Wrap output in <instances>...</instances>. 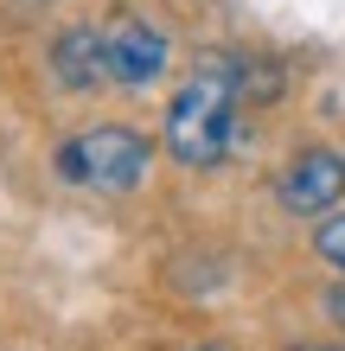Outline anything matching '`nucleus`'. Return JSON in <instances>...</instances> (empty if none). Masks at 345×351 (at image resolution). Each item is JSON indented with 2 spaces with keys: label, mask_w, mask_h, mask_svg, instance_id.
I'll return each instance as SVG.
<instances>
[{
  "label": "nucleus",
  "mask_w": 345,
  "mask_h": 351,
  "mask_svg": "<svg viewBox=\"0 0 345 351\" xmlns=\"http://www.w3.org/2000/svg\"><path fill=\"white\" fill-rule=\"evenodd\" d=\"M64 90H147L167 71V32L147 19H109V26H71L51 51Z\"/></svg>",
  "instance_id": "obj_1"
},
{
  "label": "nucleus",
  "mask_w": 345,
  "mask_h": 351,
  "mask_svg": "<svg viewBox=\"0 0 345 351\" xmlns=\"http://www.w3.org/2000/svg\"><path fill=\"white\" fill-rule=\"evenodd\" d=\"M243 64L237 58H205L192 71V84L173 96L167 109V154L179 167H217L237 147V96H243Z\"/></svg>",
  "instance_id": "obj_2"
},
{
  "label": "nucleus",
  "mask_w": 345,
  "mask_h": 351,
  "mask_svg": "<svg viewBox=\"0 0 345 351\" xmlns=\"http://www.w3.org/2000/svg\"><path fill=\"white\" fill-rule=\"evenodd\" d=\"M147 134L121 128V121H96V128L71 134L64 147H58V173L71 185H84V192H134L141 179H147Z\"/></svg>",
  "instance_id": "obj_3"
},
{
  "label": "nucleus",
  "mask_w": 345,
  "mask_h": 351,
  "mask_svg": "<svg viewBox=\"0 0 345 351\" xmlns=\"http://www.w3.org/2000/svg\"><path fill=\"white\" fill-rule=\"evenodd\" d=\"M339 198H345V160L333 147H307L281 173V204H288L294 217H320V211H333Z\"/></svg>",
  "instance_id": "obj_4"
},
{
  "label": "nucleus",
  "mask_w": 345,
  "mask_h": 351,
  "mask_svg": "<svg viewBox=\"0 0 345 351\" xmlns=\"http://www.w3.org/2000/svg\"><path fill=\"white\" fill-rule=\"evenodd\" d=\"M313 250H320V256H326L339 275H345V211H339V217H326V223L313 230Z\"/></svg>",
  "instance_id": "obj_5"
},
{
  "label": "nucleus",
  "mask_w": 345,
  "mask_h": 351,
  "mask_svg": "<svg viewBox=\"0 0 345 351\" xmlns=\"http://www.w3.org/2000/svg\"><path fill=\"white\" fill-rule=\"evenodd\" d=\"M326 319L345 332V281H339V287H326Z\"/></svg>",
  "instance_id": "obj_6"
},
{
  "label": "nucleus",
  "mask_w": 345,
  "mask_h": 351,
  "mask_svg": "<svg viewBox=\"0 0 345 351\" xmlns=\"http://www.w3.org/2000/svg\"><path fill=\"white\" fill-rule=\"evenodd\" d=\"M198 351H224V345H198Z\"/></svg>",
  "instance_id": "obj_7"
},
{
  "label": "nucleus",
  "mask_w": 345,
  "mask_h": 351,
  "mask_svg": "<svg viewBox=\"0 0 345 351\" xmlns=\"http://www.w3.org/2000/svg\"><path fill=\"white\" fill-rule=\"evenodd\" d=\"M326 351H345V345H326Z\"/></svg>",
  "instance_id": "obj_8"
}]
</instances>
